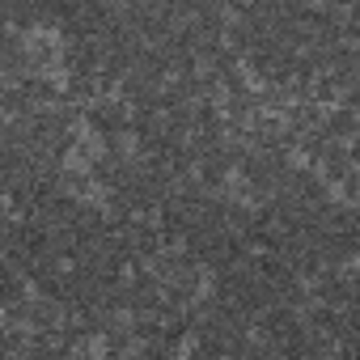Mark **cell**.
I'll list each match as a JSON object with an SVG mask.
<instances>
[{
    "instance_id": "1",
    "label": "cell",
    "mask_w": 360,
    "mask_h": 360,
    "mask_svg": "<svg viewBox=\"0 0 360 360\" xmlns=\"http://www.w3.org/2000/svg\"><path fill=\"white\" fill-rule=\"evenodd\" d=\"M110 148H115V157H136V148H140V140H136V131H119L115 140H110Z\"/></svg>"
},
{
    "instance_id": "2",
    "label": "cell",
    "mask_w": 360,
    "mask_h": 360,
    "mask_svg": "<svg viewBox=\"0 0 360 360\" xmlns=\"http://www.w3.org/2000/svg\"><path fill=\"white\" fill-rule=\"evenodd\" d=\"M288 165H292V169H301V165H309V153H301V148H292V153H288Z\"/></svg>"
},
{
    "instance_id": "3",
    "label": "cell",
    "mask_w": 360,
    "mask_h": 360,
    "mask_svg": "<svg viewBox=\"0 0 360 360\" xmlns=\"http://www.w3.org/2000/svg\"><path fill=\"white\" fill-rule=\"evenodd\" d=\"M110 5H115V9H123V5H127V0H110Z\"/></svg>"
}]
</instances>
